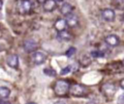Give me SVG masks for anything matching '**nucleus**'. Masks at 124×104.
Returning a JSON list of instances; mask_svg holds the SVG:
<instances>
[{"label":"nucleus","mask_w":124,"mask_h":104,"mask_svg":"<svg viewBox=\"0 0 124 104\" xmlns=\"http://www.w3.org/2000/svg\"><path fill=\"white\" fill-rule=\"evenodd\" d=\"M90 63H91V59L88 57V56H83L81 59H80V61H79V64L82 65V66H87V65H90Z\"/></svg>","instance_id":"nucleus-17"},{"label":"nucleus","mask_w":124,"mask_h":104,"mask_svg":"<svg viewBox=\"0 0 124 104\" xmlns=\"http://www.w3.org/2000/svg\"><path fill=\"white\" fill-rule=\"evenodd\" d=\"M53 104H65V102H63V101H56V102H54Z\"/></svg>","instance_id":"nucleus-25"},{"label":"nucleus","mask_w":124,"mask_h":104,"mask_svg":"<svg viewBox=\"0 0 124 104\" xmlns=\"http://www.w3.org/2000/svg\"><path fill=\"white\" fill-rule=\"evenodd\" d=\"M118 103H120V104H123V103H124V93H123L122 95H120V96H119Z\"/></svg>","instance_id":"nucleus-22"},{"label":"nucleus","mask_w":124,"mask_h":104,"mask_svg":"<svg viewBox=\"0 0 124 104\" xmlns=\"http://www.w3.org/2000/svg\"><path fill=\"white\" fill-rule=\"evenodd\" d=\"M33 4L31 0H20L17 6L18 13L20 14H28L32 12Z\"/></svg>","instance_id":"nucleus-3"},{"label":"nucleus","mask_w":124,"mask_h":104,"mask_svg":"<svg viewBox=\"0 0 124 104\" xmlns=\"http://www.w3.org/2000/svg\"><path fill=\"white\" fill-rule=\"evenodd\" d=\"M7 64L13 67V68H16L18 66V57L16 54H11L7 57Z\"/></svg>","instance_id":"nucleus-12"},{"label":"nucleus","mask_w":124,"mask_h":104,"mask_svg":"<svg viewBox=\"0 0 124 104\" xmlns=\"http://www.w3.org/2000/svg\"><path fill=\"white\" fill-rule=\"evenodd\" d=\"M55 1H56V2H63L64 0H55Z\"/></svg>","instance_id":"nucleus-30"},{"label":"nucleus","mask_w":124,"mask_h":104,"mask_svg":"<svg viewBox=\"0 0 124 104\" xmlns=\"http://www.w3.org/2000/svg\"><path fill=\"white\" fill-rule=\"evenodd\" d=\"M101 91H102V93L106 97L111 98V97H113V95L116 92V88H115L114 84H112V83H105L102 85Z\"/></svg>","instance_id":"nucleus-4"},{"label":"nucleus","mask_w":124,"mask_h":104,"mask_svg":"<svg viewBox=\"0 0 124 104\" xmlns=\"http://www.w3.org/2000/svg\"><path fill=\"white\" fill-rule=\"evenodd\" d=\"M26 104H37V103H35V102H28V103H26Z\"/></svg>","instance_id":"nucleus-29"},{"label":"nucleus","mask_w":124,"mask_h":104,"mask_svg":"<svg viewBox=\"0 0 124 104\" xmlns=\"http://www.w3.org/2000/svg\"><path fill=\"white\" fill-rule=\"evenodd\" d=\"M69 92L77 97H81V96H85L87 94V89L80 84H72L70 87V91Z\"/></svg>","instance_id":"nucleus-2"},{"label":"nucleus","mask_w":124,"mask_h":104,"mask_svg":"<svg viewBox=\"0 0 124 104\" xmlns=\"http://www.w3.org/2000/svg\"><path fill=\"white\" fill-rule=\"evenodd\" d=\"M37 1H38L39 3H41V4H44V3H45L46 0H37Z\"/></svg>","instance_id":"nucleus-26"},{"label":"nucleus","mask_w":124,"mask_h":104,"mask_svg":"<svg viewBox=\"0 0 124 104\" xmlns=\"http://www.w3.org/2000/svg\"><path fill=\"white\" fill-rule=\"evenodd\" d=\"M11 91L7 87H0V99H6L9 97Z\"/></svg>","instance_id":"nucleus-14"},{"label":"nucleus","mask_w":124,"mask_h":104,"mask_svg":"<svg viewBox=\"0 0 124 104\" xmlns=\"http://www.w3.org/2000/svg\"><path fill=\"white\" fill-rule=\"evenodd\" d=\"M57 38L61 40H69L71 39V35L65 30V31H62V32H58L57 33Z\"/></svg>","instance_id":"nucleus-16"},{"label":"nucleus","mask_w":124,"mask_h":104,"mask_svg":"<svg viewBox=\"0 0 124 104\" xmlns=\"http://www.w3.org/2000/svg\"><path fill=\"white\" fill-rule=\"evenodd\" d=\"M101 15L103 17V19H105L106 21H113L115 18V13L113 10L111 9H104L101 12Z\"/></svg>","instance_id":"nucleus-7"},{"label":"nucleus","mask_w":124,"mask_h":104,"mask_svg":"<svg viewBox=\"0 0 124 104\" xmlns=\"http://www.w3.org/2000/svg\"><path fill=\"white\" fill-rule=\"evenodd\" d=\"M123 65H124V60H123Z\"/></svg>","instance_id":"nucleus-33"},{"label":"nucleus","mask_w":124,"mask_h":104,"mask_svg":"<svg viewBox=\"0 0 124 104\" xmlns=\"http://www.w3.org/2000/svg\"><path fill=\"white\" fill-rule=\"evenodd\" d=\"M111 4L116 10H120V11L124 10V0H112Z\"/></svg>","instance_id":"nucleus-15"},{"label":"nucleus","mask_w":124,"mask_h":104,"mask_svg":"<svg viewBox=\"0 0 124 104\" xmlns=\"http://www.w3.org/2000/svg\"><path fill=\"white\" fill-rule=\"evenodd\" d=\"M0 50H1V46H0Z\"/></svg>","instance_id":"nucleus-34"},{"label":"nucleus","mask_w":124,"mask_h":104,"mask_svg":"<svg viewBox=\"0 0 124 104\" xmlns=\"http://www.w3.org/2000/svg\"><path fill=\"white\" fill-rule=\"evenodd\" d=\"M1 16H2V15H1V13H0V18H1Z\"/></svg>","instance_id":"nucleus-32"},{"label":"nucleus","mask_w":124,"mask_h":104,"mask_svg":"<svg viewBox=\"0 0 124 104\" xmlns=\"http://www.w3.org/2000/svg\"><path fill=\"white\" fill-rule=\"evenodd\" d=\"M76 48L75 47H70L67 51H66V56H68V57H72L73 55H75V53H76Z\"/></svg>","instance_id":"nucleus-21"},{"label":"nucleus","mask_w":124,"mask_h":104,"mask_svg":"<svg viewBox=\"0 0 124 104\" xmlns=\"http://www.w3.org/2000/svg\"><path fill=\"white\" fill-rule=\"evenodd\" d=\"M0 104H11V102L7 99H0Z\"/></svg>","instance_id":"nucleus-23"},{"label":"nucleus","mask_w":124,"mask_h":104,"mask_svg":"<svg viewBox=\"0 0 124 104\" xmlns=\"http://www.w3.org/2000/svg\"><path fill=\"white\" fill-rule=\"evenodd\" d=\"M105 42L109 46H117L119 44V38L116 35H108L105 38Z\"/></svg>","instance_id":"nucleus-8"},{"label":"nucleus","mask_w":124,"mask_h":104,"mask_svg":"<svg viewBox=\"0 0 124 104\" xmlns=\"http://www.w3.org/2000/svg\"><path fill=\"white\" fill-rule=\"evenodd\" d=\"M46 55L42 51H36L32 55V61L35 65H42L46 62Z\"/></svg>","instance_id":"nucleus-5"},{"label":"nucleus","mask_w":124,"mask_h":104,"mask_svg":"<svg viewBox=\"0 0 124 104\" xmlns=\"http://www.w3.org/2000/svg\"><path fill=\"white\" fill-rule=\"evenodd\" d=\"M0 29H1V26H0Z\"/></svg>","instance_id":"nucleus-35"},{"label":"nucleus","mask_w":124,"mask_h":104,"mask_svg":"<svg viewBox=\"0 0 124 104\" xmlns=\"http://www.w3.org/2000/svg\"><path fill=\"white\" fill-rule=\"evenodd\" d=\"M44 73H45L46 75H47V76H50V77H54V76H56V71H55L54 69L50 68V67H46V68H45V69H44Z\"/></svg>","instance_id":"nucleus-18"},{"label":"nucleus","mask_w":124,"mask_h":104,"mask_svg":"<svg viewBox=\"0 0 124 104\" xmlns=\"http://www.w3.org/2000/svg\"><path fill=\"white\" fill-rule=\"evenodd\" d=\"M121 20H122V21L124 22V13H123V14L121 15Z\"/></svg>","instance_id":"nucleus-27"},{"label":"nucleus","mask_w":124,"mask_h":104,"mask_svg":"<svg viewBox=\"0 0 124 104\" xmlns=\"http://www.w3.org/2000/svg\"><path fill=\"white\" fill-rule=\"evenodd\" d=\"M119 85H120V87L124 90V78H122L121 80H120V82H119Z\"/></svg>","instance_id":"nucleus-24"},{"label":"nucleus","mask_w":124,"mask_h":104,"mask_svg":"<svg viewBox=\"0 0 124 104\" xmlns=\"http://www.w3.org/2000/svg\"><path fill=\"white\" fill-rule=\"evenodd\" d=\"M2 5H3V2H2V0H0V10L2 8Z\"/></svg>","instance_id":"nucleus-28"},{"label":"nucleus","mask_w":124,"mask_h":104,"mask_svg":"<svg viewBox=\"0 0 124 104\" xmlns=\"http://www.w3.org/2000/svg\"><path fill=\"white\" fill-rule=\"evenodd\" d=\"M87 104H96V103H94V102H88Z\"/></svg>","instance_id":"nucleus-31"},{"label":"nucleus","mask_w":124,"mask_h":104,"mask_svg":"<svg viewBox=\"0 0 124 104\" xmlns=\"http://www.w3.org/2000/svg\"><path fill=\"white\" fill-rule=\"evenodd\" d=\"M59 10H60V13L66 16V15L72 13V12L74 10V7L70 3H64V4H62L60 6V9Z\"/></svg>","instance_id":"nucleus-13"},{"label":"nucleus","mask_w":124,"mask_h":104,"mask_svg":"<svg viewBox=\"0 0 124 104\" xmlns=\"http://www.w3.org/2000/svg\"><path fill=\"white\" fill-rule=\"evenodd\" d=\"M72 71V65H67V66H65L61 71H60V74L61 75H65V74H67V73H69V72H71Z\"/></svg>","instance_id":"nucleus-20"},{"label":"nucleus","mask_w":124,"mask_h":104,"mask_svg":"<svg viewBox=\"0 0 124 104\" xmlns=\"http://www.w3.org/2000/svg\"><path fill=\"white\" fill-rule=\"evenodd\" d=\"M66 22H67V25L69 27H76L78 23V16L75 14V13H70L68 15H66V18H65Z\"/></svg>","instance_id":"nucleus-9"},{"label":"nucleus","mask_w":124,"mask_h":104,"mask_svg":"<svg viewBox=\"0 0 124 104\" xmlns=\"http://www.w3.org/2000/svg\"><path fill=\"white\" fill-rule=\"evenodd\" d=\"M68 27L67 25V22L65 19L63 18H58L55 22H54V28L57 32H62V31H65L66 28Z\"/></svg>","instance_id":"nucleus-10"},{"label":"nucleus","mask_w":124,"mask_h":104,"mask_svg":"<svg viewBox=\"0 0 124 104\" xmlns=\"http://www.w3.org/2000/svg\"><path fill=\"white\" fill-rule=\"evenodd\" d=\"M71 85L67 80H57L54 84V93L57 96H65L70 91Z\"/></svg>","instance_id":"nucleus-1"},{"label":"nucleus","mask_w":124,"mask_h":104,"mask_svg":"<svg viewBox=\"0 0 124 104\" xmlns=\"http://www.w3.org/2000/svg\"><path fill=\"white\" fill-rule=\"evenodd\" d=\"M37 47H38V43L34 39H26L23 42V48L27 53H31V52L36 51Z\"/></svg>","instance_id":"nucleus-6"},{"label":"nucleus","mask_w":124,"mask_h":104,"mask_svg":"<svg viewBox=\"0 0 124 104\" xmlns=\"http://www.w3.org/2000/svg\"><path fill=\"white\" fill-rule=\"evenodd\" d=\"M57 7V2L55 0H46L43 4V8L46 12H53Z\"/></svg>","instance_id":"nucleus-11"},{"label":"nucleus","mask_w":124,"mask_h":104,"mask_svg":"<svg viewBox=\"0 0 124 104\" xmlns=\"http://www.w3.org/2000/svg\"><path fill=\"white\" fill-rule=\"evenodd\" d=\"M105 54L103 51H100V50H97V51H92L91 52V56L94 57V58H99V57H103Z\"/></svg>","instance_id":"nucleus-19"}]
</instances>
